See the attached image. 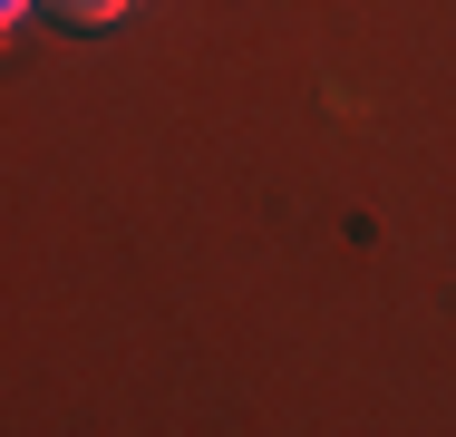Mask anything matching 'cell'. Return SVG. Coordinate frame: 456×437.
<instances>
[{
	"label": "cell",
	"mask_w": 456,
	"mask_h": 437,
	"mask_svg": "<svg viewBox=\"0 0 456 437\" xmlns=\"http://www.w3.org/2000/svg\"><path fill=\"white\" fill-rule=\"evenodd\" d=\"M49 10H59L69 29H107V20H126L136 0H49Z\"/></svg>",
	"instance_id": "6da1fadb"
}]
</instances>
